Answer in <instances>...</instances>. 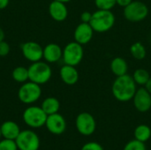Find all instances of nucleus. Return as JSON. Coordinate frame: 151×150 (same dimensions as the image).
<instances>
[{
	"label": "nucleus",
	"instance_id": "1",
	"mask_svg": "<svg viewBox=\"0 0 151 150\" xmlns=\"http://www.w3.org/2000/svg\"><path fill=\"white\" fill-rule=\"evenodd\" d=\"M137 90V84L133 79V76L125 74L116 77L111 86V93L116 100L126 103L133 100V97Z\"/></svg>",
	"mask_w": 151,
	"mask_h": 150
},
{
	"label": "nucleus",
	"instance_id": "2",
	"mask_svg": "<svg viewBox=\"0 0 151 150\" xmlns=\"http://www.w3.org/2000/svg\"><path fill=\"white\" fill-rule=\"evenodd\" d=\"M115 21L116 17L111 10L97 9L92 13V18L89 24L95 32L105 33L114 27Z\"/></svg>",
	"mask_w": 151,
	"mask_h": 150
},
{
	"label": "nucleus",
	"instance_id": "3",
	"mask_svg": "<svg viewBox=\"0 0 151 150\" xmlns=\"http://www.w3.org/2000/svg\"><path fill=\"white\" fill-rule=\"evenodd\" d=\"M27 69L29 80L38 85L47 83L52 76L51 67L47 62H42L41 60L34 62Z\"/></svg>",
	"mask_w": 151,
	"mask_h": 150
},
{
	"label": "nucleus",
	"instance_id": "4",
	"mask_svg": "<svg viewBox=\"0 0 151 150\" xmlns=\"http://www.w3.org/2000/svg\"><path fill=\"white\" fill-rule=\"evenodd\" d=\"M42 95L41 85L33 81H27L23 83L18 91L19 100L25 104H32L37 102Z\"/></svg>",
	"mask_w": 151,
	"mask_h": 150
},
{
	"label": "nucleus",
	"instance_id": "5",
	"mask_svg": "<svg viewBox=\"0 0 151 150\" xmlns=\"http://www.w3.org/2000/svg\"><path fill=\"white\" fill-rule=\"evenodd\" d=\"M124 17L130 22H140L149 15V7L142 1H132L123 11Z\"/></svg>",
	"mask_w": 151,
	"mask_h": 150
},
{
	"label": "nucleus",
	"instance_id": "6",
	"mask_svg": "<svg viewBox=\"0 0 151 150\" xmlns=\"http://www.w3.org/2000/svg\"><path fill=\"white\" fill-rule=\"evenodd\" d=\"M47 117L48 115L44 112L42 107L39 106L27 107L22 115L25 124L32 128H40L45 126Z\"/></svg>",
	"mask_w": 151,
	"mask_h": 150
},
{
	"label": "nucleus",
	"instance_id": "7",
	"mask_svg": "<svg viewBox=\"0 0 151 150\" xmlns=\"http://www.w3.org/2000/svg\"><path fill=\"white\" fill-rule=\"evenodd\" d=\"M83 45L77 42H71L67 43L63 49V61L65 65L77 66L81 64L84 57Z\"/></svg>",
	"mask_w": 151,
	"mask_h": 150
},
{
	"label": "nucleus",
	"instance_id": "8",
	"mask_svg": "<svg viewBox=\"0 0 151 150\" xmlns=\"http://www.w3.org/2000/svg\"><path fill=\"white\" fill-rule=\"evenodd\" d=\"M15 142L19 150H38L40 148V139L31 130L20 131Z\"/></svg>",
	"mask_w": 151,
	"mask_h": 150
},
{
	"label": "nucleus",
	"instance_id": "9",
	"mask_svg": "<svg viewBox=\"0 0 151 150\" xmlns=\"http://www.w3.org/2000/svg\"><path fill=\"white\" fill-rule=\"evenodd\" d=\"M75 126L77 131L81 134L84 136H89L95 133L96 128V122L95 118L90 113L81 112L76 118Z\"/></svg>",
	"mask_w": 151,
	"mask_h": 150
},
{
	"label": "nucleus",
	"instance_id": "10",
	"mask_svg": "<svg viewBox=\"0 0 151 150\" xmlns=\"http://www.w3.org/2000/svg\"><path fill=\"white\" fill-rule=\"evenodd\" d=\"M21 51L23 57L34 63L42 60L43 58V48L36 42H27L21 45Z\"/></svg>",
	"mask_w": 151,
	"mask_h": 150
},
{
	"label": "nucleus",
	"instance_id": "11",
	"mask_svg": "<svg viewBox=\"0 0 151 150\" xmlns=\"http://www.w3.org/2000/svg\"><path fill=\"white\" fill-rule=\"evenodd\" d=\"M133 103L134 108L140 112H147L151 109V94L146 88H137Z\"/></svg>",
	"mask_w": 151,
	"mask_h": 150
},
{
	"label": "nucleus",
	"instance_id": "12",
	"mask_svg": "<svg viewBox=\"0 0 151 150\" xmlns=\"http://www.w3.org/2000/svg\"><path fill=\"white\" fill-rule=\"evenodd\" d=\"M45 126L50 133L60 135L64 133L66 129V122L65 118L58 112L47 117Z\"/></svg>",
	"mask_w": 151,
	"mask_h": 150
},
{
	"label": "nucleus",
	"instance_id": "13",
	"mask_svg": "<svg viewBox=\"0 0 151 150\" xmlns=\"http://www.w3.org/2000/svg\"><path fill=\"white\" fill-rule=\"evenodd\" d=\"M94 30L89 23H80L74 29L73 37L74 41L81 45L88 44L93 38Z\"/></svg>",
	"mask_w": 151,
	"mask_h": 150
},
{
	"label": "nucleus",
	"instance_id": "14",
	"mask_svg": "<svg viewBox=\"0 0 151 150\" xmlns=\"http://www.w3.org/2000/svg\"><path fill=\"white\" fill-rule=\"evenodd\" d=\"M49 13L50 17L58 22H62L68 16V10L65 3L52 0L49 5Z\"/></svg>",
	"mask_w": 151,
	"mask_h": 150
},
{
	"label": "nucleus",
	"instance_id": "15",
	"mask_svg": "<svg viewBox=\"0 0 151 150\" xmlns=\"http://www.w3.org/2000/svg\"><path fill=\"white\" fill-rule=\"evenodd\" d=\"M59 76L61 80L69 86L74 85L79 80V72L76 69V66L65 65L60 68Z\"/></svg>",
	"mask_w": 151,
	"mask_h": 150
},
{
	"label": "nucleus",
	"instance_id": "16",
	"mask_svg": "<svg viewBox=\"0 0 151 150\" xmlns=\"http://www.w3.org/2000/svg\"><path fill=\"white\" fill-rule=\"evenodd\" d=\"M62 48L54 42L47 44L43 48V58L47 63H56L62 58Z\"/></svg>",
	"mask_w": 151,
	"mask_h": 150
},
{
	"label": "nucleus",
	"instance_id": "17",
	"mask_svg": "<svg viewBox=\"0 0 151 150\" xmlns=\"http://www.w3.org/2000/svg\"><path fill=\"white\" fill-rule=\"evenodd\" d=\"M0 129L2 133V137H4V139H8V140L15 141L20 133V128L19 125L11 120L4 122L0 126Z\"/></svg>",
	"mask_w": 151,
	"mask_h": 150
},
{
	"label": "nucleus",
	"instance_id": "18",
	"mask_svg": "<svg viewBox=\"0 0 151 150\" xmlns=\"http://www.w3.org/2000/svg\"><path fill=\"white\" fill-rule=\"evenodd\" d=\"M110 68L111 72L116 76H122L127 73L128 72V65L126 59H124L121 57H114L110 65Z\"/></svg>",
	"mask_w": 151,
	"mask_h": 150
},
{
	"label": "nucleus",
	"instance_id": "19",
	"mask_svg": "<svg viewBox=\"0 0 151 150\" xmlns=\"http://www.w3.org/2000/svg\"><path fill=\"white\" fill-rule=\"evenodd\" d=\"M42 109L49 116L51 114L58 113L60 109V103L56 97H47L42 103Z\"/></svg>",
	"mask_w": 151,
	"mask_h": 150
},
{
	"label": "nucleus",
	"instance_id": "20",
	"mask_svg": "<svg viewBox=\"0 0 151 150\" xmlns=\"http://www.w3.org/2000/svg\"><path fill=\"white\" fill-rule=\"evenodd\" d=\"M130 53L134 59L143 60L146 57L147 50L145 46L141 42H136L130 46Z\"/></svg>",
	"mask_w": 151,
	"mask_h": 150
},
{
	"label": "nucleus",
	"instance_id": "21",
	"mask_svg": "<svg viewBox=\"0 0 151 150\" xmlns=\"http://www.w3.org/2000/svg\"><path fill=\"white\" fill-rule=\"evenodd\" d=\"M134 134L136 140L145 143L151 137L150 127L147 125H140L134 129Z\"/></svg>",
	"mask_w": 151,
	"mask_h": 150
},
{
	"label": "nucleus",
	"instance_id": "22",
	"mask_svg": "<svg viewBox=\"0 0 151 150\" xmlns=\"http://www.w3.org/2000/svg\"><path fill=\"white\" fill-rule=\"evenodd\" d=\"M12 77L16 82L25 83L27 80H29L28 69L24 66H17L12 70Z\"/></svg>",
	"mask_w": 151,
	"mask_h": 150
},
{
	"label": "nucleus",
	"instance_id": "23",
	"mask_svg": "<svg viewBox=\"0 0 151 150\" xmlns=\"http://www.w3.org/2000/svg\"><path fill=\"white\" fill-rule=\"evenodd\" d=\"M132 76L135 83L140 86H145L150 78V72L146 69H143V68L136 69Z\"/></svg>",
	"mask_w": 151,
	"mask_h": 150
},
{
	"label": "nucleus",
	"instance_id": "24",
	"mask_svg": "<svg viewBox=\"0 0 151 150\" xmlns=\"http://www.w3.org/2000/svg\"><path fill=\"white\" fill-rule=\"evenodd\" d=\"M95 4L100 10H112L117 4V0H95Z\"/></svg>",
	"mask_w": 151,
	"mask_h": 150
},
{
	"label": "nucleus",
	"instance_id": "25",
	"mask_svg": "<svg viewBox=\"0 0 151 150\" xmlns=\"http://www.w3.org/2000/svg\"><path fill=\"white\" fill-rule=\"evenodd\" d=\"M124 150H146V146L144 142L140 141L136 139L129 141L125 146Z\"/></svg>",
	"mask_w": 151,
	"mask_h": 150
},
{
	"label": "nucleus",
	"instance_id": "26",
	"mask_svg": "<svg viewBox=\"0 0 151 150\" xmlns=\"http://www.w3.org/2000/svg\"><path fill=\"white\" fill-rule=\"evenodd\" d=\"M0 150H18V147L15 141L4 139L0 141Z\"/></svg>",
	"mask_w": 151,
	"mask_h": 150
},
{
	"label": "nucleus",
	"instance_id": "27",
	"mask_svg": "<svg viewBox=\"0 0 151 150\" xmlns=\"http://www.w3.org/2000/svg\"><path fill=\"white\" fill-rule=\"evenodd\" d=\"M81 150H104V148L97 142H88L82 146Z\"/></svg>",
	"mask_w": 151,
	"mask_h": 150
},
{
	"label": "nucleus",
	"instance_id": "28",
	"mask_svg": "<svg viewBox=\"0 0 151 150\" xmlns=\"http://www.w3.org/2000/svg\"><path fill=\"white\" fill-rule=\"evenodd\" d=\"M11 48L8 42L2 41L0 42V57H6L10 53Z\"/></svg>",
	"mask_w": 151,
	"mask_h": 150
},
{
	"label": "nucleus",
	"instance_id": "29",
	"mask_svg": "<svg viewBox=\"0 0 151 150\" xmlns=\"http://www.w3.org/2000/svg\"><path fill=\"white\" fill-rule=\"evenodd\" d=\"M91 18H92V13L90 11H86L81 14V21L83 23H89L91 20Z\"/></svg>",
	"mask_w": 151,
	"mask_h": 150
},
{
	"label": "nucleus",
	"instance_id": "30",
	"mask_svg": "<svg viewBox=\"0 0 151 150\" xmlns=\"http://www.w3.org/2000/svg\"><path fill=\"white\" fill-rule=\"evenodd\" d=\"M133 0H117V4L125 8L126 6H127Z\"/></svg>",
	"mask_w": 151,
	"mask_h": 150
},
{
	"label": "nucleus",
	"instance_id": "31",
	"mask_svg": "<svg viewBox=\"0 0 151 150\" xmlns=\"http://www.w3.org/2000/svg\"><path fill=\"white\" fill-rule=\"evenodd\" d=\"M10 0H0V10L5 9L9 4Z\"/></svg>",
	"mask_w": 151,
	"mask_h": 150
},
{
	"label": "nucleus",
	"instance_id": "32",
	"mask_svg": "<svg viewBox=\"0 0 151 150\" xmlns=\"http://www.w3.org/2000/svg\"><path fill=\"white\" fill-rule=\"evenodd\" d=\"M145 88H147V90L151 94V76L150 78V80H149V81H148L147 84L145 85Z\"/></svg>",
	"mask_w": 151,
	"mask_h": 150
},
{
	"label": "nucleus",
	"instance_id": "33",
	"mask_svg": "<svg viewBox=\"0 0 151 150\" xmlns=\"http://www.w3.org/2000/svg\"><path fill=\"white\" fill-rule=\"evenodd\" d=\"M4 40V32L2 29V27H0V42Z\"/></svg>",
	"mask_w": 151,
	"mask_h": 150
},
{
	"label": "nucleus",
	"instance_id": "34",
	"mask_svg": "<svg viewBox=\"0 0 151 150\" xmlns=\"http://www.w3.org/2000/svg\"><path fill=\"white\" fill-rule=\"evenodd\" d=\"M57 1H60V2H63V3L66 4V3H68V2H70V1H72V0H57Z\"/></svg>",
	"mask_w": 151,
	"mask_h": 150
},
{
	"label": "nucleus",
	"instance_id": "35",
	"mask_svg": "<svg viewBox=\"0 0 151 150\" xmlns=\"http://www.w3.org/2000/svg\"><path fill=\"white\" fill-rule=\"evenodd\" d=\"M1 137H2V133H1V129H0V139H1Z\"/></svg>",
	"mask_w": 151,
	"mask_h": 150
},
{
	"label": "nucleus",
	"instance_id": "36",
	"mask_svg": "<svg viewBox=\"0 0 151 150\" xmlns=\"http://www.w3.org/2000/svg\"><path fill=\"white\" fill-rule=\"evenodd\" d=\"M150 42H151V36H150Z\"/></svg>",
	"mask_w": 151,
	"mask_h": 150
}]
</instances>
